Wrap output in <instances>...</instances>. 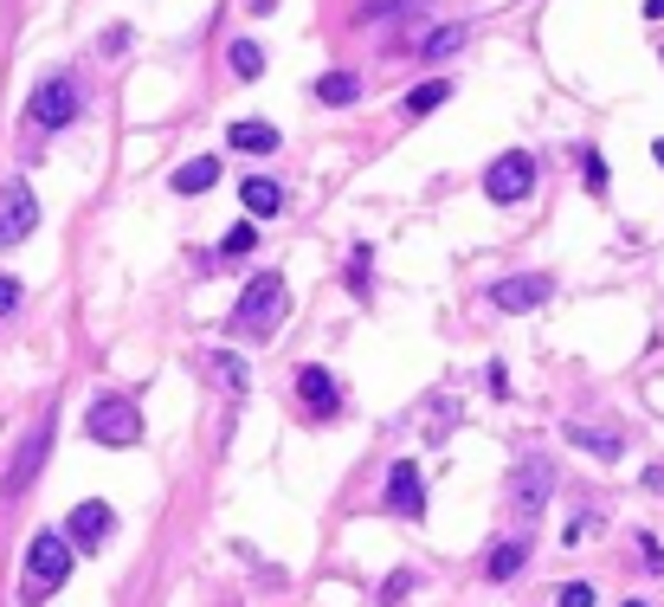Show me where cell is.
Segmentation results:
<instances>
[{"mask_svg": "<svg viewBox=\"0 0 664 607\" xmlns=\"http://www.w3.org/2000/svg\"><path fill=\"white\" fill-rule=\"evenodd\" d=\"M284 310H291V291H284V271H259V278H246V291L232 304V317H226V330L232 337H271L278 323H284Z\"/></svg>", "mask_w": 664, "mask_h": 607, "instance_id": "cell-1", "label": "cell"}, {"mask_svg": "<svg viewBox=\"0 0 664 607\" xmlns=\"http://www.w3.org/2000/svg\"><path fill=\"white\" fill-rule=\"evenodd\" d=\"M72 543L59 531H39L33 543H27V582H20V607H39L45 595H59L65 588V575H72Z\"/></svg>", "mask_w": 664, "mask_h": 607, "instance_id": "cell-2", "label": "cell"}, {"mask_svg": "<svg viewBox=\"0 0 664 607\" xmlns=\"http://www.w3.org/2000/svg\"><path fill=\"white\" fill-rule=\"evenodd\" d=\"M84 433H91V446L129 453V446H143V408H136L129 394H97V401L84 408Z\"/></svg>", "mask_w": 664, "mask_h": 607, "instance_id": "cell-3", "label": "cell"}, {"mask_svg": "<svg viewBox=\"0 0 664 607\" xmlns=\"http://www.w3.org/2000/svg\"><path fill=\"white\" fill-rule=\"evenodd\" d=\"M504 497H510V511H517V517H536V511L554 497V459L549 453H522L517 465H510Z\"/></svg>", "mask_w": 664, "mask_h": 607, "instance_id": "cell-4", "label": "cell"}, {"mask_svg": "<svg viewBox=\"0 0 664 607\" xmlns=\"http://www.w3.org/2000/svg\"><path fill=\"white\" fill-rule=\"evenodd\" d=\"M77 111H84L77 78H45L33 97H27V123L33 130H65V123H77Z\"/></svg>", "mask_w": 664, "mask_h": 607, "instance_id": "cell-5", "label": "cell"}, {"mask_svg": "<svg viewBox=\"0 0 664 607\" xmlns=\"http://www.w3.org/2000/svg\"><path fill=\"white\" fill-rule=\"evenodd\" d=\"M529 188H536V162L522 150L497 155L490 168H484V194L497 200V207H517V200H529Z\"/></svg>", "mask_w": 664, "mask_h": 607, "instance_id": "cell-6", "label": "cell"}, {"mask_svg": "<svg viewBox=\"0 0 664 607\" xmlns=\"http://www.w3.org/2000/svg\"><path fill=\"white\" fill-rule=\"evenodd\" d=\"M39 233V194L27 182H7L0 188V246H20Z\"/></svg>", "mask_w": 664, "mask_h": 607, "instance_id": "cell-7", "label": "cell"}, {"mask_svg": "<svg viewBox=\"0 0 664 607\" xmlns=\"http://www.w3.org/2000/svg\"><path fill=\"white\" fill-rule=\"evenodd\" d=\"M549 298H554L549 271H510V278L490 285V304H497V310H536V304H549Z\"/></svg>", "mask_w": 664, "mask_h": 607, "instance_id": "cell-8", "label": "cell"}, {"mask_svg": "<svg viewBox=\"0 0 664 607\" xmlns=\"http://www.w3.org/2000/svg\"><path fill=\"white\" fill-rule=\"evenodd\" d=\"M45 453H52V414H45V420L33 426V433L20 440V459L7 465V497H20L27 485H33V479H39V465H45Z\"/></svg>", "mask_w": 664, "mask_h": 607, "instance_id": "cell-9", "label": "cell"}, {"mask_svg": "<svg viewBox=\"0 0 664 607\" xmlns=\"http://www.w3.org/2000/svg\"><path fill=\"white\" fill-rule=\"evenodd\" d=\"M111 531H116V511L104 497H84L72 517H65V543H72V549H97Z\"/></svg>", "mask_w": 664, "mask_h": 607, "instance_id": "cell-10", "label": "cell"}, {"mask_svg": "<svg viewBox=\"0 0 664 607\" xmlns=\"http://www.w3.org/2000/svg\"><path fill=\"white\" fill-rule=\"evenodd\" d=\"M297 401H303L317 420L342 414V388H335V375L323 369V362H303V369H297Z\"/></svg>", "mask_w": 664, "mask_h": 607, "instance_id": "cell-11", "label": "cell"}, {"mask_svg": "<svg viewBox=\"0 0 664 607\" xmlns=\"http://www.w3.org/2000/svg\"><path fill=\"white\" fill-rule=\"evenodd\" d=\"M387 511H401V517H426V485H419V465L413 459H394L387 465Z\"/></svg>", "mask_w": 664, "mask_h": 607, "instance_id": "cell-12", "label": "cell"}, {"mask_svg": "<svg viewBox=\"0 0 664 607\" xmlns=\"http://www.w3.org/2000/svg\"><path fill=\"white\" fill-rule=\"evenodd\" d=\"M226 143H232L239 155H271L278 143H284V136H278V130H271L264 116H239V123L226 130Z\"/></svg>", "mask_w": 664, "mask_h": 607, "instance_id": "cell-13", "label": "cell"}, {"mask_svg": "<svg viewBox=\"0 0 664 607\" xmlns=\"http://www.w3.org/2000/svg\"><path fill=\"white\" fill-rule=\"evenodd\" d=\"M239 200H246V220H271V214L284 207V188H278L271 175H246V182H239Z\"/></svg>", "mask_w": 664, "mask_h": 607, "instance_id": "cell-14", "label": "cell"}, {"mask_svg": "<svg viewBox=\"0 0 664 607\" xmlns=\"http://www.w3.org/2000/svg\"><path fill=\"white\" fill-rule=\"evenodd\" d=\"M568 446H581L588 459H606V465H613V459H626V440H620L613 426L600 433V426H581V420H574V426H568Z\"/></svg>", "mask_w": 664, "mask_h": 607, "instance_id": "cell-15", "label": "cell"}, {"mask_svg": "<svg viewBox=\"0 0 664 607\" xmlns=\"http://www.w3.org/2000/svg\"><path fill=\"white\" fill-rule=\"evenodd\" d=\"M522 569H529V543H522V536L490 543V556H484V575H490V582H517Z\"/></svg>", "mask_w": 664, "mask_h": 607, "instance_id": "cell-16", "label": "cell"}, {"mask_svg": "<svg viewBox=\"0 0 664 607\" xmlns=\"http://www.w3.org/2000/svg\"><path fill=\"white\" fill-rule=\"evenodd\" d=\"M207 369H214V381H220L226 394H246V388H252L246 356H232V349H214V356H207Z\"/></svg>", "mask_w": 664, "mask_h": 607, "instance_id": "cell-17", "label": "cell"}, {"mask_svg": "<svg viewBox=\"0 0 664 607\" xmlns=\"http://www.w3.org/2000/svg\"><path fill=\"white\" fill-rule=\"evenodd\" d=\"M439 104H452V78H426V84H413L401 111H406V116H433Z\"/></svg>", "mask_w": 664, "mask_h": 607, "instance_id": "cell-18", "label": "cell"}, {"mask_svg": "<svg viewBox=\"0 0 664 607\" xmlns=\"http://www.w3.org/2000/svg\"><path fill=\"white\" fill-rule=\"evenodd\" d=\"M214 182H220V162L214 155H194V162L175 168V194H207Z\"/></svg>", "mask_w": 664, "mask_h": 607, "instance_id": "cell-19", "label": "cell"}, {"mask_svg": "<svg viewBox=\"0 0 664 607\" xmlns=\"http://www.w3.org/2000/svg\"><path fill=\"white\" fill-rule=\"evenodd\" d=\"M355 97H362V78H355V72H323V78H317V104L342 111V104H355Z\"/></svg>", "mask_w": 664, "mask_h": 607, "instance_id": "cell-20", "label": "cell"}, {"mask_svg": "<svg viewBox=\"0 0 664 607\" xmlns=\"http://www.w3.org/2000/svg\"><path fill=\"white\" fill-rule=\"evenodd\" d=\"M433 0H362V27H374V20H413V13H426Z\"/></svg>", "mask_w": 664, "mask_h": 607, "instance_id": "cell-21", "label": "cell"}, {"mask_svg": "<svg viewBox=\"0 0 664 607\" xmlns=\"http://www.w3.org/2000/svg\"><path fill=\"white\" fill-rule=\"evenodd\" d=\"M226 65H232V72H239L246 84H252V78L264 72V52L252 45V39H232V45H226Z\"/></svg>", "mask_w": 664, "mask_h": 607, "instance_id": "cell-22", "label": "cell"}, {"mask_svg": "<svg viewBox=\"0 0 664 607\" xmlns=\"http://www.w3.org/2000/svg\"><path fill=\"white\" fill-rule=\"evenodd\" d=\"M259 246V220H239V227H226V239H220V259H246Z\"/></svg>", "mask_w": 664, "mask_h": 607, "instance_id": "cell-23", "label": "cell"}, {"mask_svg": "<svg viewBox=\"0 0 664 607\" xmlns=\"http://www.w3.org/2000/svg\"><path fill=\"white\" fill-rule=\"evenodd\" d=\"M458 45H465V27H433V39H426V45H419V52H426V59H433V65H439V59H452V52H458Z\"/></svg>", "mask_w": 664, "mask_h": 607, "instance_id": "cell-24", "label": "cell"}, {"mask_svg": "<svg viewBox=\"0 0 664 607\" xmlns=\"http://www.w3.org/2000/svg\"><path fill=\"white\" fill-rule=\"evenodd\" d=\"M581 175H588L593 194H606V162H600V150H581Z\"/></svg>", "mask_w": 664, "mask_h": 607, "instance_id": "cell-25", "label": "cell"}, {"mask_svg": "<svg viewBox=\"0 0 664 607\" xmlns=\"http://www.w3.org/2000/svg\"><path fill=\"white\" fill-rule=\"evenodd\" d=\"M401 595H413V575H406V569H394L387 582H381V601H387V607H401Z\"/></svg>", "mask_w": 664, "mask_h": 607, "instance_id": "cell-26", "label": "cell"}, {"mask_svg": "<svg viewBox=\"0 0 664 607\" xmlns=\"http://www.w3.org/2000/svg\"><path fill=\"white\" fill-rule=\"evenodd\" d=\"M20 298H27V291H20V278H7V271H0V323L20 310Z\"/></svg>", "mask_w": 664, "mask_h": 607, "instance_id": "cell-27", "label": "cell"}, {"mask_svg": "<svg viewBox=\"0 0 664 607\" xmlns=\"http://www.w3.org/2000/svg\"><path fill=\"white\" fill-rule=\"evenodd\" d=\"M554 607H593V588L588 582H568V588L554 595Z\"/></svg>", "mask_w": 664, "mask_h": 607, "instance_id": "cell-28", "label": "cell"}, {"mask_svg": "<svg viewBox=\"0 0 664 607\" xmlns=\"http://www.w3.org/2000/svg\"><path fill=\"white\" fill-rule=\"evenodd\" d=\"M349 278H355V291L369 298V246H355V266H349Z\"/></svg>", "mask_w": 664, "mask_h": 607, "instance_id": "cell-29", "label": "cell"}, {"mask_svg": "<svg viewBox=\"0 0 664 607\" xmlns=\"http://www.w3.org/2000/svg\"><path fill=\"white\" fill-rule=\"evenodd\" d=\"M639 549H645V569H658V575H664V549H658V536H639Z\"/></svg>", "mask_w": 664, "mask_h": 607, "instance_id": "cell-30", "label": "cell"}, {"mask_svg": "<svg viewBox=\"0 0 664 607\" xmlns=\"http://www.w3.org/2000/svg\"><path fill=\"white\" fill-rule=\"evenodd\" d=\"M490 394H497V401L510 394V369H504V362H490Z\"/></svg>", "mask_w": 664, "mask_h": 607, "instance_id": "cell-31", "label": "cell"}, {"mask_svg": "<svg viewBox=\"0 0 664 607\" xmlns=\"http://www.w3.org/2000/svg\"><path fill=\"white\" fill-rule=\"evenodd\" d=\"M645 20H664V0H645Z\"/></svg>", "mask_w": 664, "mask_h": 607, "instance_id": "cell-32", "label": "cell"}, {"mask_svg": "<svg viewBox=\"0 0 664 607\" xmlns=\"http://www.w3.org/2000/svg\"><path fill=\"white\" fill-rule=\"evenodd\" d=\"M652 162H658V168H664V136H658V143H652Z\"/></svg>", "mask_w": 664, "mask_h": 607, "instance_id": "cell-33", "label": "cell"}, {"mask_svg": "<svg viewBox=\"0 0 664 607\" xmlns=\"http://www.w3.org/2000/svg\"><path fill=\"white\" fill-rule=\"evenodd\" d=\"M626 607H652V601H626Z\"/></svg>", "mask_w": 664, "mask_h": 607, "instance_id": "cell-34", "label": "cell"}]
</instances>
